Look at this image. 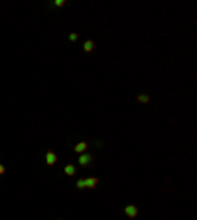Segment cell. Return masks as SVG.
Segmentation results:
<instances>
[{"label":"cell","mask_w":197,"mask_h":220,"mask_svg":"<svg viewBox=\"0 0 197 220\" xmlns=\"http://www.w3.org/2000/svg\"><path fill=\"white\" fill-rule=\"evenodd\" d=\"M124 214H126L128 218H136V216H138V207H136V204H126Z\"/></svg>","instance_id":"1"},{"label":"cell","mask_w":197,"mask_h":220,"mask_svg":"<svg viewBox=\"0 0 197 220\" xmlns=\"http://www.w3.org/2000/svg\"><path fill=\"white\" fill-rule=\"evenodd\" d=\"M93 163V157H91V153H81L79 155V165H83V167H89Z\"/></svg>","instance_id":"2"},{"label":"cell","mask_w":197,"mask_h":220,"mask_svg":"<svg viewBox=\"0 0 197 220\" xmlns=\"http://www.w3.org/2000/svg\"><path fill=\"white\" fill-rule=\"evenodd\" d=\"M73 149H75V153H79V155H81V153H87V149H89V142H77Z\"/></svg>","instance_id":"3"},{"label":"cell","mask_w":197,"mask_h":220,"mask_svg":"<svg viewBox=\"0 0 197 220\" xmlns=\"http://www.w3.org/2000/svg\"><path fill=\"white\" fill-rule=\"evenodd\" d=\"M46 163H47V165H55V163H57V153H55V151L49 149V151L46 153Z\"/></svg>","instance_id":"4"},{"label":"cell","mask_w":197,"mask_h":220,"mask_svg":"<svg viewBox=\"0 0 197 220\" xmlns=\"http://www.w3.org/2000/svg\"><path fill=\"white\" fill-rule=\"evenodd\" d=\"M99 187V179L97 177H87L85 179V189H97Z\"/></svg>","instance_id":"5"},{"label":"cell","mask_w":197,"mask_h":220,"mask_svg":"<svg viewBox=\"0 0 197 220\" xmlns=\"http://www.w3.org/2000/svg\"><path fill=\"white\" fill-rule=\"evenodd\" d=\"M63 173L67 175V177H73V175L77 173V169H75V165H73V163H67V165H65V169H63Z\"/></svg>","instance_id":"6"},{"label":"cell","mask_w":197,"mask_h":220,"mask_svg":"<svg viewBox=\"0 0 197 220\" xmlns=\"http://www.w3.org/2000/svg\"><path fill=\"white\" fill-rule=\"evenodd\" d=\"M93 49H95V41H93V39H87V41L83 43V51H85V53H91Z\"/></svg>","instance_id":"7"},{"label":"cell","mask_w":197,"mask_h":220,"mask_svg":"<svg viewBox=\"0 0 197 220\" xmlns=\"http://www.w3.org/2000/svg\"><path fill=\"white\" fill-rule=\"evenodd\" d=\"M150 100V97L146 92H142V94H138V102H142V104H146V102Z\"/></svg>","instance_id":"8"},{"label":"cell","mask_w":197,"mask_h":220,"mask_svg":"<svg viewBox=\"0 0 197 220\" xmlns=\"http://www.w3.org/2000/svg\"><path fill=\"white\" fill-rule=\"evenodd\" d=\"M77 39H79V34L77 32H71L69 34V41H77Z\"/></svg>","instance_id":"9"},{"label":"cell","mask_w":197,"mask_h":220,"mask_svg":"<svg viewBox=\"0 0 197 220\" xmlns=\"http://www.w3.org/2000/svg\"><path fill=\"white\" fill-rule=\"evenodd\" d=\"M77 189H85V179H77Z\"/></svg>","instance_id":"10"},{"label":"cell","mask_w":197,"mask_h":220,"mask_svg":"<svg viewBox=\"0 0 197 220\" xmlns=\"http://www.w3.org/2000/svg\"><path fill=\"white\" fill-rule=\"evenodd\" d=\"M53 6H57V8H61V6H65V0H55Z\"/></svg>","instance_id":"11"},{"label":"cell","mask_w":197,"mask_h":220,"mask_svg":"<svg viewBox=\"0 0 197 220\" xmlns=\"http://www.w3.org/2000/svg\"><path fill=\"white\" fill-rule=\"evenodd\" d=\"M4 173H6V167H4L2 163H0V175H4Z\"/></svg>","instance_id":"12"}]
</instances>
